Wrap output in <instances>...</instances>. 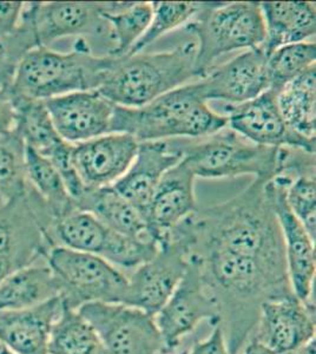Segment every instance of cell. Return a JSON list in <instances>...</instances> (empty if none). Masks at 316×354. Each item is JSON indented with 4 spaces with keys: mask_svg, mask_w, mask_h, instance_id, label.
<instances>
[{
    "mask_svg": "<svg viewBox=\"0 0 316 354\" xmlns=\"http://www.w3.org/2000/svg\"><path fill=\"white\" fill-rule=\"evenodd\" d=\"M228 127V118L210 109L196 82L175 88L140 108L118 106L111 133H128L142 142L196 140Z\"/></svg>",
    "mask_w": 316,
    "mask_h": 354,
    "instance_id": "obj_1",
    "label": "cell"
},
{
    "mask_svg": "<svg viewBox=\"0 0 316 354\" xmlns=\"http://www.w3.org/2000/svg\"><path fill=\"white\" fill-rule=\"evenodd\" d=\"M195 61V41L165 53L112 57L97 91L118 106L140 108L197 78Z\"/></svg>",
    "mask_w": 316,
    "mask_h": 354,
    "instance_id": "obj_2",
    "label": "cell"
},
{
    "mask_svg": "<svg viewBox=\"0 0 316 354\" xmlns=\"http://www.w3.org/2000/svg\"><path fill=\"white\" fill-rule=\"evenodd\" d=\"M111 62V56H95L88 41L82 38L75 39L70 53L39 46L21 62L8 91L13 96L44 102L97 90Z\"/></svg>",
    "mask_w": 316,
    "mask_h": 354,
    "instance_id": "obj_3",
    "label": "cell"
},
{
    "mask_svg": "<svg viewBox=\"0 0 316 354\" xmlns=\"http://www.w3.org/2000/svg\"><path fill=\"white\" fill-rule=\"evenodd\" d=\"M185 28L197 38L195 73L200 80L221 57L237 50L260 48L266 37L257 1H208Z\"/></svg>",
    "mask_w": 316,
    "mask_h": 354,
    "instance_id": "obj_4",
    "label": "cell"
},
{
    "mask_svg": "<svg viewBox=\"0 0 316 354\" xmlns=\"http://www.w3.org/2000/svg\"><path fill=\"white\" fill-rule=\"evenodd\" d=\"M183 161L201 178L252 175L269 181L279 171L280 148L255 145L225 127L209 136L187 140Z\"/></svg>",
    "mask_w": 316,
    "mask_h": 354,
    "instance_id": "obj_5",
    "label": "cell"
},
{
    "mask_svg": "<svg viewBox=\"0 0 316 354\" xmlns=\"http://www.w3.org/2000/svg\"><path fill=\"white\" fill-rule=\"evenodd\" d=\"M46 262L65 308L78 310L91 302L123 304L128 277L104 259L56 245L48 250Z\"/></svg>",
    "mask_w": 316,
    "mask_h": 354,
    "instance_id": "obj_6",
    "label": "cell"
},
{
    "mask_svg": "<svg viewBox=\"0 0 316 354\" xmlns=\"http://www.w3.org/2000/svg\"><path fill=\"white\" fill-rule=\"evenodd\" d=\"M190 265V230L180 222L158 243L149 261L128 274L123 304L145 310L152 317L165 306Z\"/></svg>",
    "mask_w": 316,
    "mask_h": 354,
    "instance_id": "obj_7",
    "label": "cell"
},
{
    "mask_svg": "<svg viewBox=\"0 0 316 354\" xmlns=\"http://www.w3.org/2000/svg\"><path fill=\"white\" fill-rule=\"evenodd\" d=\"M48 240L53 247L59 245L97 255L123 272L136 270L151 253L148 243L117 233L82 210H75L58 220Z\"/></svg>",
    "mask_w": 316,
    "mask_h": 354,
    "instance_id": "obj_8",
    "label": "cell"
},
{
    "mask_svg": "<svg viewBox=\"0 0 316 354\" xmlns=\"http://www.w3.org/2000/svg\"><path fill=\"white\" fill-rule=\"evenodd\" d=\"M96 330L108 354H160L165 344L155 319L124 304L91 302L78 310Z\"/></svg>",
    "mask_w": 316,
    "mask_h": 354,
    "instance_id": "obj_9",
    "label": "cell"
},
{
    "mask_svg": "<svg viewBox=\"0 0 316 354\" xmlns=\"http://www.w3.org/2000/svg\"><path fill=\"white\" fill-rule=\"evenodd\" d=\"M154 319L168 353H175L183 339L194 333L202 322L212 327L220 325L219 306L205 288L192 257L185 277Z\"/></svg>",
    "mask_w": 316,
    "mask_h": 354,
    "instance_id": "obj_10",
    "label": "cell"
},
{
    "mask_svg": "<svg viewBox=\"0 0 316 354\" xmlns=\"http://www.w3.org/2000/svg\"><path fill=\"white\" fill-rule=\"evenodd\" d=\"M228 128L255 145L297 148L315 153L316 140H308L289 128L277 105V93L266 90L254 100L223 106Z\"/></svg>",
    "mask_w": 316,
    "mask_h": 354,
    "instance_id": "obj_11",
    "label": "cell"
},
{
    "mask_svg": "<svg viewBox=\"0 0 316 354\" xmlns=\"http://www.w3.org/2000/svg\"><path fill=\"white\" fill-rule=\"evenodd\" d=\"M116 1H37L35 21L40 46L51 48L64 38L85 39L86 37H110L104 13Z\"/></svg>",
    "mask_w": 316,
    "mask_h": 354,
    "instance_id": "obj_12",
    "label": "cell"
},
{
    "mask_svg": "<svg viewBox=\"0 0 316 354\" xmlns=\"http://www.w3.org/2000/svg\"><path fill=\"white\" fill-rule=\"evenodd\" d=\"M275 354H284L315 339V306L300 301L295 294L270 299L261 305L252 338Z\"/></svg>",
    "mask_w": 316,
    "mask_h": 354,
    "instance_id": "obj_13",
    "label": "cell"
},
{
    "mask_svg": "<svg viewBox=\"0 0 316 354\" xmlns=\"http://www.w3.org/2000/svg\"><path fill=\"white\" fill-rule=\"evenodd\" d=\"M268 56L261 48H249L232 61L214 68L196 82L205 101H222L241 104L268 90Z\"/></svg>",
    "mask_w": 316,
    "mask_h": 354,
    "instance_id": "obj_14",
    "label": "cell"
},
{
    "mask_svg": "<svg viewBox=\"0 0 316 354\" xmlns=\"http://www.w3.org/2000/svg\"><path fill=\"white\" fill-rule=\"evenodd\" d=\"M44 103L57 133L70 145L111 133L116 104L97 90L68 93Z\"/></svg>",
    "mask_w": 316,
    "mask_h": 354,
    "instance_id": "obj_15",
    "label": "cell"
},
{
    "mask_svg": "<svg viewBox=\"0 0 316 354\" xmlns=\"http://www.w3.org/2000/svg\"><path fill=\"white\" fill-rule=\"evenodd\" d=\"M138 142L128 133H111L73 147V167L86 189L111 187L131 165Z\"/></svg>",
    "mask_w": 316,
    "mask_h": 354,
    "instance_id": "obj_16",
    "label": "cell"
},
{
    "mask_svg": "<svg viewBox=\"0 0 316 354\" xmlns=\"http://www.w3.org/2000/svg\"><path fill=\"white\" fill-rule=\"evenodd\" d=\"M185 138L142 142L127 173L112 185L145 216L162 177L183 160Z\"/></svg>",
    "mask_w": 316,
    "mask_h": 354,
    "instance_id": "obj_17",
    "label": "cell"
},
{
    "mask_svg": "<svg viewBox=\"0 0 316 354\" xmlns=\"http://www.w3.org/2000/svg\"><path fill=\"white\" fill-rule=\"evenodd\" d=\"M272 205L284 236L286 261L289 283L292 293L308 306L313 302V288L315 283V241L312 240L286 202V185L279 180H272Z\"/></svg>",
    "mask_w": 316,
    "mask_h": 354,
    "instance_id": "obj_18",
    "label": "cell"
},
{
    "mask_svg": "<svg viewBox=\"0 0 316 354\" xmlns=\"http://www.w3.org/2000/svg\"><path fill=\"white\" fill-rule=\"evenodd\" d=\"M195 178L183 160L162 177L145 214L149 233L157 243L198 210Z\"/></svg>",
    "mask_w": 316,
    "mask_h": 354,
    "instance_id": "obj_19",
    "label": "cell"
},
{
    "mask_svg": "<svg viewBox=\"0 0 316 354\" xmlns=\"http://www.w3.org/2000/svg\"><path fill=\"white\" fill-rule=\"evenodd\" d=\"M63 310L60 298L18 310H0V342L15 354H48L53 325Z\"/></svg>",
    "mask_w": 316,
    "mask_h": 354,
    "instance_id": "obj_20",
    "label": "cell"
},
{
    "mask_svg": "<svg viewBox=\"0 0 316 354\" xmlns=\"http://www.w3.org/2000/svg\"><path fill=\"white\" fill-rule=\"evenodd\" d=\"M263 44L260 48L269 56L277 48L306 41L316 33L315 3L312 1H262Z\"/></svg>",
    "mask_w": 316,
    "mask_h": 354,
    "instance_id": "obj_21",
    "label": "cell"
},
{
    "mask_svg": "<svg viewBox=\"0 0 316 354\" xmlns=\"http://www.w3.org/2000/svg\"><path fill=\"white\" fill-rule=\"evenodd\" d=\"M75 205L77 210L91 214L117 233L123 234L129 238L155 241L149 233L145 216L112 185L97 189H85L75 202Z\"/></svg>",
    "mask_w": 316,
    "mask_h": 354,
    "instance_id": "obj_22",
    "label": "cell"
},
{
    "mask_svg": "<svg viewBox=\"0 0 316 354\" xmlns=\"http://www.w3.org/2000/svg\"><path fill=\"white\" fill-rule=\"evenodd\" d=\"M59 298V288L46 259L13 270L0 283V310L38 306Z\"/></svg>",
    "mask_w": 316,
    "mask_h": 354,
    "instance_id": "obj_23",
    "label": "cell"
},
{
    "mask_svg": "<svg viewBox=\"0 0 316 354\" xmlns=\"http://www.w3.org/2000/svg\"><path fill=\"white\" fill-rule=\"evenodd\" d=\"M277 105L294 133L316 140V65L277 93Z\"/></svg>",
    "mask_w": 316,
    "mask_h": 354,
    "instance_id": "obj_24",
    "label": "cell"
},
{
    "mask_svg": "<svg viewBox=\"0 0 316 354\" xmlns=\"http://www.w3.org/2000/svg\"><path fill=\"white\" fill-rule=\"evenodd\" d=\"M11 96L16 109L15 131L23 140L25 147L50 158L66 142L57 133L44 102Z\"/></svg>",
    "mask_w": 316,
    "mask_h": 354,
    "instance_id": "obj_25",
    "label": "cell"
},
{
    "mask_svg": "<svg viewBox=\"0 0 316 354\" xmlns=\"http://www.w3.org/2000/svg\"><path fill=\"white\" fill-rule=\"evenodd\" d=\"M25 171L28 185L43 200L55 221L77 210L56 167L28 147H25Z\"/></svg>",
    "mask_w": 316,
    "mask_h": 354,
    "instance_id": "obj_26",
    "label": "cell"
},
{
    "mask_svg": "<svg viewBox=\"0 0 316 354\" xmlns=\"http://www.w3.org/2000/svg\"><path fill=\"white\" fill-rule=\"evenodd\" d=\"M104 18L110 28L109 41L112 45L108 56H128L151 21V1H117L111 10L104 13Z\"/></svg>",
    "mask_w": 316,
    "mask_h": 354,
    "instance_id": "obj_27",
    "label": "cell"
},
{
    "mask_svg": "<svg viewBox=\"0 0 316 354\" xmlns=\"http://www.w3.org/2000/svg\"><path fill=\"white\" fill-rule=\"evenodd\" d=\"M48 354H108L96 330L78 310H63L53 325Z\"/></svg>",
    "mask_w": 316,
    "mask_h": 354,
    "instance_id": "obj_28",
    "label": "cell"
},
{
    "mask_svg": "<svg viewBox=\"0 0 316 354\" xmlns=\"http://www.w3.org/2000/svg\"><path fill=\"white\" fill-rule=\"evenodd\" d=\"M36 4L37 1L25 3L19 25L13 32L0 38V90L11 88L21 62L40 46L35 21Z\"/></svg>",
    "mask_w": 316,
    "mask_h": 354,
    "instance_id": "obj_29",
    "label": "cell"
},
{
    "mask_svg": "<svg viewBox=\"0 0 316 354\" xmlns=\"http://www.w3.org/2000/svg\"><path fill=\"white\" fill-rule=\"evenodd\" d=\"M152 18L145 35L133 45L130 55L143 50L174 30L188 24L197 13L208 5V1H151Z\"/></svg>",
    "mask_w": 316,
    "mask_h": 354,
    "instance_id": "obj_30",
    "label": "cell"
},
{
    "mask_svg": "<svg viewBox=\"0 0 316 354\" xmlns=\"http://www.w3.org/2000/svg\"><path fill=\"white\" fill-rule=\"evenodd\" d=\"M316 44L302 41L277 48L267 59L269 90L280 93L286 85L315 64Z\"/></svg>",
    "mask_w": 316,
    "mask_h": 354,
    "instance_id": "obj_31",
    "label": "cell"
},
{
    "mask_svg": "<svg viewBox=\"0 0 316 354\" xmlns=\"http://www.w3.org/2000/svg\"><path fill=\"white\" fill-rule=\"evenodd\" d=\"M28 189L25 145L16 131L0 135V200H8Z\"/></svg>",
    "mask_w": 316,
    "mask_h": 354,
    "instance_id": "obj_32",
    "label": "cell"
},
{
    "mask_svg": "<svg viewBox=\"0 0 316 354\" xmlns=\"http://www.w3.org/2000/svg\"><path fill=\"white\" fill-rule=\"evenodd\" d=\"M286 202L312 240L316 239L315 175H304L286 187Z\"/></svg>",
    "mask_w": 316,
    "mask_h": 354,
    "instance_id": "obj_33",
    "label": "cell"
},
{
    "mask_svg": "<svg viewBox=\"0 0 316 354\" xmlns=\"http://www.w3.org/2000/svg\"><path fill=\"white\" fill-rule=\"evenodd\" d=\"M185 354H230L220 325L212 327L207 338L192 342Z\"/></svg>",
    "mask_w": 316,
    "mask_h": 354,
    "instance_id": "obj_34",
    "label": "cell"
},
{
    "mask_svg": "<svg viewBox=\"0 0 316 354\" xmlns=\"http://www.w3.org/2000/svg\"><path fill=\"white\" fill-rule=\"evenodd\" d=\"M24 4L23 1H0V38L16 30L21 19Z\"/></svg>",
    "mask_w": 316,
    "mask_h": 354,
    "instance_id": "obj_35",
    "label": "cell"
},
{
    "mask_svg": "<svg viewBox=\"0 0 316 354\" xmlns=\"http://www.w3.org/2000/svg\"><path fill=\"white\" fill-rule=\"evenodd\" d=\"M16 109L8 90H0V135L15 131Z\"/></svg>",
    "mask_w": 316,
    "mask_h": 354,
    "instance_id": "obj_36",
    "label": "cell"
},
{
    "mask_svg": "<svg viewBox=\"0 0 316 354\" xmlns=\"http://www.w3.org/2000/svg\"><path fill=\"white\" fill-rule=\"evenodd\" d=\"M20 268L17 265L16 261H13L12 259L8 257H0V283L4 280L8 274L12 273L13 270Z\"/></svg>",
    "mask_w": 316,
    "mask_h": 354,
    "instance_id": "obj_37",
    "label": "cell"
},
{
    "mask_svg": "<svg viewBox=\"0 0 316 354\" xmlns=\"http://www.w3.org/2000/svg\"><path fill=\"white\" fill-rule=\"evenodd\" d=\"M243 354H275L272 351L263 346L262 344L257 342L255 339H250L248 344L244 346Z\"/></svg>",
    "mask_w": 316,
    "mask_h": 354,
    "instance_id": "obj_38",
    "label": "cell"
},
{
    "mask_svg": "<svg viewBox=\"0 0 316 354\" xmlns=\"http://www.w3.org/2000/svg\"><path fill=\"white\" fill-rule=\"evenodd\" d=\"M316 353V342L315 339H313L312 342H307L304 346L299 347L297 350L290 351L284 354H315Z\"/></svg>",
    "mask_w": 316,
    "mask_h": 354,
    "instance_id": "obj_39",
    "label": "cell"
},
{
    "mask_svg": "<svg viewBox=\"0 0 316 354\" xmlns=\"http://www.w3.org/2000/svg\"><path fill=\"white\" fill-rule=\"evenodd\" d=\"M0 354H15L12 351L8 350V347L5 346L4 344L0 342Z\"/></svg>",
    "mask_w": 316,
    "mask_h": 354,
    "instance_id": "obj_40",
    "label": "cell"
},
{
    "mask_svg": "<svg viewBox=\"0 0 316 354\" xmlns=\"http://www.w3.org/2000/svg\"><path fill=\"white\" fill-rule=\"evenodd\" d=\"M160 354H176V353H168V352H163V353H160Z\"/></svg>",
    "mask_w": 316,
    "mask_h": 354,
    "instance_id": "obj_41",
    "label": "cell"
}]
</instances>
